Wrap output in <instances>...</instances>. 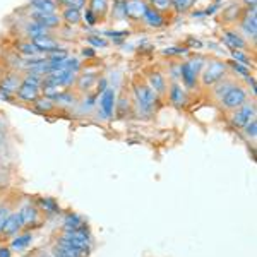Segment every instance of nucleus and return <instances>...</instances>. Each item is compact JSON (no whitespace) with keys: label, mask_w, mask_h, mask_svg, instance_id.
Segmentation results:
<instances>
[{"label":"nucleus","mask_w":257,"mask_h":257,"mask_svg":"<svg viewBox=\"0 0 257 257\" xmlns=\"http://www.w3.org/2000/svg\"><path fill=\"white\" fill-rule=\"evenodd\" d=\"M60 19L62 23L65 24V26H79V24L82 23V11L79 9H67L65 7L64 11H62L60 14Z\"/></svg>","instance_id":"obj_27"},{"label":"nucleus","mask_w":257,"mask_h":257,"mask_svg":"<svg viewBox=\"0 0 257 257\" xmlns=\"http://www.w3.org/2000/svg\"><path fill=\"white\" fill-rule=\"evenodd\" d=\"M228 74H230V69H228L226 60L209 59L206 62L201 76H199V82H201L202 88H213L216 82L228 77Z\"/></svg>","instance_id":"obj_2"},{"label":"nucleus","mask_w":257,"mask_h":257,"mask_svg":"<svg viewBox=\"0 0 257 257\" xmlns=\"http://www.w3.org/2000/svg\"><path fill=\"white\" fill-rule=\"evenodd\" d=\"M30 19L36 21L38 24H41L43 28H47L48 31L52 30H60L62 26V19H60V14H43V12H36L33 11Z\"/></svg>","instance_id":"obj_16"},{"label":"nucleus","mask_w":257,"mask_h":257,"mask_svg":"<svg viewBox=\"0 0 257 257\" xmlns=\"http://www.w3.org/2000/svg\"><path fill=\"white\" fill-rule=\"evenodd\" d=\"M190 50L187 47H168L163 50V55L167 57H182V55H187Z\"/></svg>","instance_id":"obj_43"},{"label":"nucleus","mask_w":257,"mask_h":257,"mask_svg":"<svg viewBox=\"0 0 257 257\" xmlns=\"http://www.w3.org/2000/svg\"><path fill=\"white\" fill-rule=\"evenodd\" d=\"M240 35L243 36L247 41L252 40V43L255 45L257 38V9H243L242 18L238 21Z\"/></svg>","instance_id":"obj_6"},{"label":"nucleus","mask_w":257,"mask_h":257,"mask_svg":"<svg viewBox=\"0 0 257 257\" xmlns=\"http://www.w3.org/2000/svg\"><path fill=\"white\" fill-rule=\"evenodd\" d=\"M57 243L77 248V250L82 252V255H88L89 243H91V235L88 231V226L81 228V230H76V231H64L59 237V240H57Z\"/></svg>","instance_id":"obj_3"},{"label":"nucleus","mask_w":257,"mask_h":257,"mask_svg":"<svg viewBox=\"0 0 257 257\" xmlns=\"http://www.w3.org/2000/svg\"><path fill=\"white\" fill-rule=\"evenodd\" d=\"M21 221H23L24 228H33V226H40L41 221V211L33 204H24L21 206V209L18 211Z\"/></svg>","instance_id":"obj_12"},{"label":"nucleus","mask_w":257,"mask_h":257,"mask_svg":"<svg viewBox=\"0 0 257 257\" xmlns=\"http://www.w3.org/2000/svg\"><path fill=\"white\" fill-rule=\"evenodd\" d=\"M53 101H55V106H59V108H72V106H76L79 103V94H77V91L72 89H62L53 98Z\"/></svg>","instance_id":"obj_20"},{"label":"nucleus","mask_w":257,"mask_h":257,"mask_svg":"<svg viewBox=\"0 0 257 257\" xmlns=\"http://www.w3.org/2000/svg\"><path fill=\"white\" fill-rule=\"evenodd\" d=\"M16 50L21 53V55L24 57H35L38 55V48L35 47V43H33L31 40H24V41H19L18 45H16Z\"/></svg>","instance_id":"obj_32"},{"label":"nucleus","mask_w":257,"mask_h":257,"mask_svg":"<svg viewBox=\"0 0 257 257\" xmlns=\"http://www.w3.org/2000/svg\"><path fill=\"white\" fill-rule=\"evenodd\" d=\"M231 60L237 62V64L245 65L248 69L254 67V62H252V59L248 57V53L245 50H231Z\"/></svg>","instance_id":"obj_36"},{"label":"nucleus","mask_w":257,"mask_h":257,"mask_svg":"<svg viewBox=\"0 0 257 257\" xmlns=\"http://www.w3.org/2000/svg\"><path fill=\"white\" fill-rule=\"evenodd\" d=\"M245 82H247L248 89H250L252 98L255 99V76H254V74H250V76H248V77H245Z\"/></svg>","instance_id":"obj_46"},{"label":"nucleus","mask_w":257,"mask_h":257,"mask_svg":"<svg viewBox=\"0 0 257 257\" xmlns=\"http://www.w3.org/2000/svg\"><path fill=\"white\" fill-rule=\"evenodd\" d=\"M11 213H12V209H11V206H9V204L0 206V231H2L4 223H6V219H7V216H9Z\"/></svg>","instance_id":"obj_45"},{"label":"nucleus","mask_w":257,"mask_h":257,"mask_svg":"<svg viewBox=\"0 0 257 257\" xmlns=\"http://www.w3.org/2000/svg\"><path fill=\"white\" fill-rule=\"evenodd\" d=\"M38 209L43 211L47 216H55L60 213V206L53 197H38Z\"/></svg>","instance_id":"obj_28"},{"label":"nucleus","mask_w":257,"mask_h":257,"mask_svg":"<svg viewBox=\"0 0 257 257\" xmlns=\"http://www.w3.org/2000/svg\"><path fill=\"white\" fill-rule=\"evenodd\" d=\"M132 111V101L131 98L127 96L125 93L120 94V96L117 98V101H115V111L113 115H117L118 118H125L128 117V113Z\"/></svg>","instance_id":"obj_25"},{"label":"nucleus","mask_w":257,"mask_h":257,"mask_svg":"<svg viewBox=\"0 0 257 257\" xmlns=\"http://www.w3.org/2000/svg\"><path fill=\"white\" fill-rule=\"evenodd\" d=\"M131 35V31L123 30V31H117V30H108V31H103V38H110L113 40V43H122L123 38H127V36Z\"/></svg>","instance_id":"obj_39"},{"label":"nucleus","mask_w":257,"mask_h":257,"mask_svg":"<svg viewBox=\"0 0 257 257\" xmlns=\"http://www.w3.org/2000/svg\"><path fill=\"white\" fill-rule=\"evenodd\" d=\"M197 0H172V7L175 14H185L194 9Z\"/></svg>","instance_id":"obj_35"},{"label":"nucleus","mask_w":257,"mask_h":257,"mask_svg":"<svg viewBox=\"0 0 257 257\" xmlns=\"http://www.w3.org/2000/svg\"><path fill=\"white\" fill-rule=\"evenodd\" d=\"M53 252H55V257H84L81 250L72 248L69 245H62V243H57L55 248H53Z\"/></svg>","instance_id":"obj_34"},{"label":"nucleus","mask_w":257,"mask_h":257,"mask_svg":"<svg viewBox=\"0 0 257 257\" xmlns=\"http://www.w3.org/2000/svg\"><path fill=\"white\" fill-rule=\"evenodd\" d=\"M243 9L245 7H242L240 4H230V6H226L225 9H223V21H225L226 24H237L240 18H242L243 14Z\"/></svg>","instance_id":"obj_22"},{"label":"nucleus","mask_w":257,"mask_h":257,"mask_svg":"<svg viewBox=\"0 0 257 257\" xmlns=\"http://www.w3.org/2000/svg\"><path fill=\"white\" fill-rule=\"evenodd\" d=\"M30 7L36 12H43V14H57L60 6L57 0H30Z\"/></svg>","instance_id":"obj_21"},{"label":"nucleus","mask_w":257,"mask_h":257,"mask_svg":"<svg viewBox=\"0 0 257 257\" xmlns=\"http://www.w3.org/2000/svg\"><path fill=\"white\" fill-rule=\"evenodd\" d=\"M221 41L230 52L231 50H245V52L248 50V41L235 28H225L221 31Z\"/></svg>","instance_id":"obj_8"},{"label":"nucleus","mask_w":257,"mask_h":257,"mask_svg":"<svg viewBox=\"0 0 257 257\" xmlns=\"http://www.w3.org/2000/svg\"><path fill=\"white\" fill-rule=\"evenodd\" d=\"M148 7L146 0H125V19L132 23H141Z\"/></svg>","instance_id":"obj_13"},{"label":"nucleus","mask_w":257,"mask_h":257,"mask_svg":"<svg viewBox=\"0 0 257 257\" xmlns=\"http://www.w3.org/2000/svg\"><path fill=\"white\" fill-rule=\"evenodd\" d=\"M33 243V233L31 231H24V233H18L14 238L11 240V250L21 252V250H26Z\"/></svg>","instance_id":"obj_24"},{"label":"nucleus","mask_w":257,"mask_h":257,"mask_svg":"<svg viewBox=\"0 0 257 257\" xmlns=\"http://www.w3.org/2000/svg\"><path fill=\"white\" fill-rule=\"evenodd\" d=\"M24 33H26L28 40H36L40 38V36H45V35H50V31L47 30V28H43L41 24H38L36 21L30 19V23L26 24V28H24Z\"/></svg>","instance_id":"obj_31"},{"label":"nucleus","mask_w":257,"mask_h":257,"mask_svg":"<svg viewBox=\"0 0 257 257\" xmlns=\"http://www.w3.org/2000/svg\"><path fill=\"white\" fill-rule=\"evenodd\" d=\"M190 14H192V18H196V19H204L206 18L204 11H194V12H190Z\"/></svg>","instance_id":"obj_53"},{"label":"nucleus","mask_w":257,"mask_h":257,"mask_svg":"<svg viewBox=\"0 0 257 257\" xmlns=\"http://www.w3.org/2000/svg\"><path fill=\"white\" fill-rule=\"evenodd\" d=\"M110 9L115 21L125 19V0H113V6H110Z\"/></svg>","instance_id":"obj_37"},{"label":"nucleus","mask_w":257,"mask_h":257,"mask_svg":"<svg viewBox=\"0 0 257 257\" xmlns=\"http://www.w3.org/2000/svg\"><path fill=\"white\" fill-rule=\"evenodd\" d=\"M88 9L93 12L99 21H103L106 18V14L110 12V0H88Z\"/></svg>","instance_id":"obj_23"},{"label":"nucleus","mask_w":257,"mask_h":257,"mask_svg":"<svg viewBox=\"0 0 257 257\" xmlns=\"http://www.w3.org/2000/svg\"><path fill=\"white\" fill-rule=\"evenodd\" d=\"M0 257H12V250L9 247H0Z\"/></svg>","instance_id":"obj_52"},{"label":"nucleus","mask_w":257,"mask_h":257,"mask_svg":"<svg viewBox=\"0 0 257 257\" xmlns=\"http://www.w3.org/2000/svg\"><path fill=\"white\" fill-rule=\"evenodd\" d=\"M31 105H33V108L38 111V113H43V115H47V113H50V111H53V110L57 108L55 101H53L52 98L43 96V94H41L40 98H36L35 101L31 103Z\"/></svg>","instance_id":"obj_30"},{"label":"nucleus","mask_w":257,"mask_h":257,"mask_svg":"<svg viewBox=\"0 0 257 257\" xmlns=\"http://www.w3.org/2000/svg\"><path fill=\"white\" fill-rule=\"evenodd\" d=\"M62 228H64V231H76V230H81V228H86V223H84V219L79 216V214L67 213L64 216Z\"/></svg>","instance_id":"obj_26"},{"label":"nucleus","mask_w":257,"mask_h":257,"mask_svg":"<svg viewBox=\"0 0 257 257\" xmlns=\"http://www.w3.org/2000/svg\"><path fill=\"white\" fill-rule=\"evenodd\" d=\"M235 84H237V81H235V79H231V77H225V79L216 82V84L211 88V93H213L214 99H218V101H219V98H221L225 93H228V91L233 88Z\"/></svg>","instance_id":"obj_29"},{"label":"nucleus","mask_w":257,"mask_h":257,"mask_svg":"<svg viewBox=\"0 0 257 257\" xmlns=\"http://www.w3.org/2000/svg\"><path fill=\"white\" fill-rule=\"evenodd\" d=\"M168 101L172 106L175 108H185L189 103V94H187V89L182 86V82H172L168 86Z\"/></svg>","instance_id":"obj_9"},{"label":"nucleus","mask_w":257,"mask_h":257,"mask_svg":"<svg viewBox=\"0 0 257 257\" xmlns=\"http://www.w3.org/2000/svg\"><path fill=\"white\" fill-rule=\"evenodd\" d=\"M115 101H117V91L113 88H106L101 94H98L96 106H98V111L103 120H110L113 117Z\"/></svg>","instance_id":"obj_7"},{"label":"nucleus","mask_w":257,"mask_h":257,"mask_svg":"<svg viewBox=\"0 0 257 257\" xmlns=\"http://www.w3.org/2000/svg\"><path fill=\"white\" fill-rule=\"evenodd\" d=\"M106 88H108V82H106L105 77H101V79H98V82H96V94H101L103 91H105Z\"/></svg>","instance_id":"obj_49"},{"label":"nucleus","mask_w":257,"mask_h":257,"mask_svg":"<svg viewBox=\"0 0 257 257\" xmlns=\"http://www.w3.org/2000/svg\"><path fill=\"white\" fill-rule=\"evenodd\" d=\"M60 7H67V9H79L84 11L86 6H88V0H57Z\"/></svg>","instance_id":"obj_40"},{"label":"nucleus","mask_w":257,"mask_h":257,"mask_svg":"<svg viewBox=\"0 0 257 257\" xmlns=\"http://www.w3.org/2000/svg\"><path fill=\"white\" fill-rule=\"evenodd\" d=\"M33 43H35V47L38 48V52L45 53V55H48V53H52V52H57V50L65 48L64 45H62L57 38H53L52 35L40 36V38L33 40Z\"/></svg>","instance_id":"obj_19"},{"label":"nucleus","mask_w":257,"mask_h":257,"mask_svg":"<svg viewBox=\"0 0 257 257\" xmlns=\"http://www.w3.org/2000/svg\"><path fill=\"white\" fill-rule=\"evenodd\" d=\"M141 23H143L146 28H151V30H160V28L167 26L168 19H167V14H161V12L148 7V11L144 12L143 21H141Z\"/></svg>","instance_id":"obj_17"},{"label":"nucleus","mask_w":257,"mask_h":257,"mask_svg":"<svg viewBox=\"0 0 257 257\" xmlns=\"http://www.w3.org/2000/svg\"><path fill=\"white\" fill-rule=\"evenodd\" d=\"M94 55H96L94 48H82V57L84 59H94Z\"/></svg>","instance_id":"obj_50"},{"label":"nucleus","mask_w":257,"mask_h":257,"mask_svg":"<svg viewBox=\"0 0 257 257\" xmlns=\"http://www.w3.org/2000/svg\"><path fill=\"white\" fill-rule=\"evenodd\" d=\"M23 221H21V216L18 211H14V213H11L9 216H7L6 223H4L2 226V231H0V235H4V237L11 238V237H16L18 233L23 231Z\"/></svg>","instance_id":"obj_18"},{"label":"nucleus","mask_w":257,"mask_h":257,"mask_svg":"<svg viewBox=\"0 0 257 257\" xmlns=\"http://www.w3.org/2000/svg\"><path fill=\"white\" fill-rule=\"evenodd\" d=\"M146 2L151 9L161 12V14H172L173 12L172 0H146Z\"/></svg>","instance_id":"obj_33"},{"label":"nucleus","mask_w":257,"mask_h":257,"mask_svg":"<svg viewBox=\"0 0 257 257\" xmlns=\"http://www.w3.org/2000/svg\"><path fill=\"white\" fill-rule=\"evenodd\" d=\"M245 9H257V0H242Z\"/></svg>","instance_id":"obj_51"},{"label":"nucleus","mask_w":257,"mask_h":257,"mask_svg":"<svg viewBox=\"0 0 257 257\" xmlns=\"http://www.w3.org/2000/svg\"><path fill=\"white\" fill-rule=\"evenodd\" d=\"M242 132H243V136H245L248 141H255L257 139V120L252 118L250 122H248L247 125L242 128Z\"/></svg>","instance_id":"obj_42"},{"label":"nucleus","mask_w":257,"mask_h":257,"mask_svg":"<svg viewBox=\"0 0 257 257\" xmlns=\"http://www.w3.org/2000/svg\"><path fill=\"white\" fill-rule=\"evenodd\" d=\"M255 113H257V108H255L254 99H252V101L248 99L247 103H243L242 106H238L237 110L231 111V115H230L231 127L242 131V128L245 127L252 118H255Z\"/></svg>","instance_id":"obj_5"},{"label":"nucleus","mask_w":257,"mask_h":257,"mask_svg":"<svg viewBox=\"0 0 257 257\" xmlns=\"http://www.w3.org/2000/svg\"><path fill=\"white\" fill-rule=\"evenodd\" d=\"M160 96L155 93L146 82H136L132 88V105L139 117H151L156 111Z\"/></svg>","instance_id":"obj_1"},{"label":"nucleus","mask_w":257,"mask_h":257,"mask_svg":"<svg viewBox=\"0 0 257 257\" xmlns=\"http://www.w3.org/2000/svg\"><path fill=\"white\" fill-rule=\"evenodd\" d=\"M86 41H88V43L93 48H106V47H108V40L103 38V36H99V35H89V36H86Z\"/></svg>","instance_id":"obj_41"},{"label":"nucleus","mask_w":257,"mask_h":257,"mask_svg":"<svg viewBox=\"0 0 257 257\" xmlns=\"http://www.w3.org/2000/svg\"><path fill=\"white\" fill-rule=\"evenodd\" d=\"M226 64H228V69H230L235 76H240V77H243V79L252 74L248 67H245V65H242V64H237V62H233V60H226Z\"/></svg>","instance_id":"obj_38"},{"label":"nucleus","mask_w":257,"mask_h":257,"mask_svg":"<svg viewBox=\"0 0 257 257\" xmlns=\"http://www.w3.org/2000/svg\"><path fill=\"white\" fill-rule=\"evenodd\" d=\"M14 96H18L21 101H24V103H33L36 98L41 96V88H40V84H35V82L23 79Z\"/></svg>","instance_id":"obj_11"},{"label":"nucleus","mask_w":257,"mask_h":257,"mask_svg":"<svg viewBox=\"0 0 257 257\" xmlns=\"http://www.w3.org/2000/svg\"><path fill=\"white\" fill-rule=\"evenodd\" d=\"M247 101H248L247 89L243 88L242 84H238V82L228 91V93H225L221 98H219V105H221V108L226 111L237 110L238 106H242L243 103H247Z\"/></svg>","instance_id":"obj_4"},{"label":"nucleus","mask_w":257,"mask_h":257,"mask_svg":"<svg viewBox=\"0 0 257 257\" xmlns=\"http://www.w3.org/2000/svg\"><path fill=\"white\" fill-rule=\"evenodd\" d=\"M146 84L155 91L156 94L161 98L167 94L168 91V84H167V77H165V74L161 72V70H151V72L148 74V82Z\"/></svg>","instance_id":"obj_15"},{"label":"nucleus","mask_w":257,"mask_h":257,"mask_svg":"<svg viewBox=\"0 0 257 257\" xmlns=\"http://www.w3.org/2000/svg\"><path fill=\"white\" fill-rule=\"evenodd\" d=\"M21 81H23V77H21L18 72L7 74L2 79V82H0V98H4L6 101H11L12 96H14L16 91L19 88Z\"/></svg>","instance_id":"obj_10"},{"label":"nucleus","mask_w":257,"mask_h":257,"mask_svg":"<svg viewBox=\"0 0 257 257\" xmlns=\"http://www.w3.org/2000/svg\"><path fill=\"white\" fill-rule=\"evenodd\" d=\"M99 79V76L93 70H88V72H82V74H77V81H76V91L77 93H82V94H88L91 93V89L96 86V82Z\"/></svg>","instance_id":"obj_14"},{"label":"nucleus","mask_w":257,"mask_h":257,"mask_svg":"<svg viewBox=\"0 0 257 257\" xmlns=\"http://www.w3.org/2000/svg\"><path fill=\"white\" fill-rule=\"evenodd\" d=\"M185 47H187L189 50H201L202 48V41L201 40H197V38H189L187 40V43H185Z\"/></svg>","instance_id":"obj_47"},{"label":"nucleus","mask_w":257,"mask_h":257,"mask_svg":"<svg viewBox=\"0 0 257 257\" xmlns=\"http://www.w3.org/2000/svg\"><path fill=\"white\" fill-rule=\"evenodd\" d=\"M82 21H84L86 26H89V28L96 26V24L99 23V19L93 14V12H91V11L88 9V7H86V9L82 11Z\"/></svg>","instance_id":"obj_44"},{"label":"nucleus","mask_w":257,"mask_h":257,"mask_svg":"<svg viewBox=\"0 0 257 257\" xmlns=\"http://www.w3.org/2000/svg\"><path fill=\"white\" fill-rule=\"evenodd\" d=\"M219 7H221L219 4H211L209 7H206V9H204L206 18H209V16H214V14H216V12L219 11Z\"/></svg>","instance_id":"obj_48"}]
</instances>
